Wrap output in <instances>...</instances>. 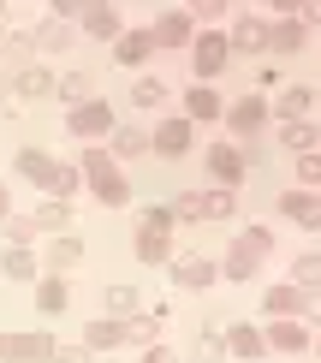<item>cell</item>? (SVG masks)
<instances>
[{"instance_id":"cell-39","label":"cell","mask_w":321,"mask_h":363,"mask_svg":"<svg viewBox=\"0 0 321 363\" xmlns=\"http://www.w3.org/2000/svg\"><path fill=\"white\" fill-rule=\"evenodd\" d=\"M315 280H321V256H303V262H298V286L315 292Z\"/></svg>"},{"instance_id":"cell-11","label":"cell","mask_w":321,"mask_h":363,"mask_svg":"<svg viewBox=\"0 0 321 363\" xmlns=\"http://www.w3.org/2000/svg\"><path fill=\"white\" fill-rule=\"evenodd\" d=\"M268 48H274V54H298V48H310V24H303V18L268 24Z\"/></svg>"},{"instance_id":"cell-3","label":"cell","mask_w":321,"mask_h":363,"mask_svg":"<svg viewBox=\"0 0 321 363\" xmlns=\"http://www.w3.org/2000/svg\"><path fill=\"white\" fill-rule=\"evenodd\" d=\"M268 245H274V238L262 233V226L238 233V238H232V256H226V268H220V274H226V280H256V274H262V256H268Z\"/></svg>"},{"instance_id":"cell-46","label":"cell","mask_w":321,"mask_h":363,"mask_svg":"<svg viewBox=\"0 0 321 363\" xmlns=\"http://www.w3.org/2000/svg\"><path fill=\"white\" fill-rule=\"evenodd\" d=\"M6 96H12V78H0V101H6Z\"/></svg>"},{"instance_id":"cell-9","label":"cell","mask_w":321,"mask_h":363,"mask_svg":"<svg viewBox=\"0 0 321 363\" xmlns=\"http://www.w3.org/2000/svg\"><path fill=\"white\" fill-rule=\"evenodd\" d=\"M262 48H268V24L256 18V12H244L238 30L226 36V54H262Z\"/></svg>"},{"instance_id":"cell-25","label":"cell","mask_w":321,"mask_h":363,"mask_svg":"<svg viewBox=\"0 0 321 363\" xmlns=\"http://www.w3.org/2000/svg\"><path fill=\"white\" fill-rule=\"evenodd\" d=\"M0 274L6 280H36V256H30L24 245H12L6 256H0Z\"/></svg>"},{"instance_id":"cell-8","label":"cell","mask_w":321,"mask_h":363,"mask_svg":"<svg viewBox=\"0 0 321 363\" xmlns=\"http://www.w3.org/2000/svg\"><path fill=\"white\" fill-rule=\"evenodd\" d=\"M196 78H220V66H226V60H232V54H226V36H220V30H203V42H196Z\"/></svg>"},{"instance_id":"cell-36","label":"cell","mask_w":321,"mask_h":363,"mask_svg":"<svg viewBox=\"0 0 321 363\" xmlns=\"http://www.w3.org/2000/svg\"><path fill=\"white\" fill-rule=\"evenodd\" d=\"M0 60H6V66H30V36H0Z\"/></svg>"},{"instance_id":"cell-32","label":"cell","mask_w":321,"mask_h":363,"mask_svg":"<svg viewBox=\"0 0 321 363\" xmlns=\"http://www.w3.org/2000/svg\"><path fill=\"white\" fill-rule=\"evenodd\" d=\"M131 101H137V108H161V101H167V84H161V78H137V84H131Z\"/></svg>"},{"instance_id":"cell-38","label":"cell","mask_w":321,"mask_h":363,"mask_svg":"<svg viewBox=\"0 0 321 363\" xmlns=\"http://www.w3.org/2000/svg\"><path fill=\"white\" fill-rule=\"evenodd\" d=\"M155 322H161V310H155V315H131V322H125V340H155Z\"/></svg>"},{"instance_id":"cell-1","label":"cell","mask_w":321,"mask_h":363,"mask_svg":"<svg viewBox=\"0 0 321 363\" xmlns=\"http://www.w3.org/2000/svg\"><path fill=\"white\" fill-rule=\"evenodd\" d=\"M18 173L30 179V185H42V191L54 196V203H66L72 185H78V173H72L66 161H54L48 149H24V155H18Z\"/></svg>"},{"instance_id":"cell-24","label":"cell","mask_w":321,"mask_h":363,"mask_svg":"<svg viewBox=\"0 0 321 363\" xmlns=\"http://www.w3.org/2000/svg\"><path fill=\"white\" fill-rule=\"evenodd\" d=\"M185 113H191V119H203V125H208V119H220V96H214L208 84H196L191 96H185Z\"/></svg>"},{"instance_id":"cell-5","label":"cell","mask_w":321,"mask_h":363,"mask_svg":"<svg viewBox=\"0 0 321 363\" xmlns=\"http://www.w3.org/2000/svg\"><path fill=\"white\" fill-rule=\"evenodd\" d=\"M54 334H0V363H48Z\"/></svg>"},{"instance_id":"cell-6","label":"cell","mask_w":321,"mask_h":363,"mask_svg":"<svg viewBox=\"0 0 321 363\" xmlns=\"http://www.w3.org/2000/svg\"><path fill=\"white\" fill-rule=\"evenodd\" d=\"M113 125H119V119H113L107 101H84V108H72V131L89 138V143H96V138H113Z\"/></svg>"},{"instance_id":"cell-42","label":"cell","mask_w":321,"mask_h":363,"mask_svg":"<svg viewBox=\"0 0 321 363\" xmlns=\"http://www.w3.org/2000/svg\"><path fill=\"white\" fill-rule=\"evenodd\" d=\"M298 179H303V191H315V179H321V161H315V155H303V167H298Z\"/></svg>"},{"instance_id":"cell-17","label":"cell","mask_w":321,"mask_h":363,"mask_svg":"<svg viewBox=\"0 0 321 363\" xmlns=\"http://www.w3.org/2000/svg\"><path fill=\"white\" fill-rule=\"evenodd\" d=\"M262 345H274V352H303V345H310V328H298V322H274L268 334H262Z\"/></svg>"},{"instance_id":"cell-20","label":"cell","mask_w":321,"mask_h":363,"mask_svg":"<svg viewBox=\"0 0 321 363\" xmlns=\"http://www.w3.org/2000/svg\"><path fill=\"white\" fill-rule=\"evenodd\" d=\"M286 215H292L298 226H321V203H315V191H286Z\"/></svg>"},{"instance_id":"cell-23","label":"cell","mask_w":321,"mask_h":363,"mask_svg":"<svg viewBox=\"0 0 321 363\" xmlns=\"http://www.w3.org/2000/svg\"><path fill=\"white\" fill-rule=\"evenodd\" d=\"M310 108H315V89L310 84H292L280 96V119H292V125H298V119H310Z\"/></svg>"},{"instance_id":"cell-27","label":"cell","mask_w":321,"mask_h":363,"mask_svg":"<svg viewBox=\"0 0 321 363\" xmlns=\"http://www.w3.org/2000/svg\"><path fill=\"white\" fill-rule=\"evenodd\" d=\"M226 352H232V357H262L268 352V345H262V334H256V328H232V334H226Z\"/></svg>"},{"instance_id":"cell-4","label":"cell","mask_w":321,"mask_h":363,"mask_svg":"<svg viewBox=\"0 0 321 363\" xmlns=\"http://www.w3.org/2000/svg\"><path fill=\"white\" fill-rule=\"evenodd\" d=\"M137 256L143 262H167L173 256V220H167V208H143V220H137Z\"/></svg>"},{"instance_id":"cell-13","label":"cell","mask_w":321,"mask_h":363,"mask_svg":"<svg viewBox=\"0 0 321 363\" xmlns=\"http://www.w3.org/2000/svg\"><path fill=\"white\" fill-rule=\"evenodd\" d=\"M149 42H161V48H185V42H191V12H161V24L149 30Z\"/></svg>"},{"instance_id":"cell-34","label":"cell","mask_w":321,"mask_h":363,"mask_svg":"<svg viewBox=\"0 0 321 363\" xmlns=\"http://www.w3.org/2000/svg\"><path fill=\"white\" fill-rule=\"evenodd\" d=\"M167 220H203V191H185V196H173Z\"/></svg>"},{"instance_id":"cell-22","label":"cell","mask_w":321,"mask_h":363,"mask_svg":"<svg viewBox=\"0 0 321 363\" xmlns=\"http://www.w3.org/2000/svg\"><path fill=\"white\" fill-rule=\"evenodd\" d=\"M84 30H89V36H101V42H113L125 24H119L113 6H84Z\"/></svg>"},{"instance_id":"cell-14","label":"cell","mask_w":321,"mask_h":363,"mask_svg":"<svg viewBox=\"0 0 321 363\" xmlns=\"http://www.w3.org/2000/svg\"><path fill=\"white\" fill-rule=\"evenodd\" d=\"M173 274H179V286H191V292H203V286H214V274H220V268H214L208 256L196 250V256H179V268H173Z\"/></svg>"},{"instance_id":"cell-26","label":"cell","mask_w":321,"mask_h":363,"mask_svg":"<svg viewBox=\"0 0 321 363\" xmlns=\"http://www.w3.org/2000/svg\"><path fill=\"white\" fill-rule=\"evenodd\" d=\"M12 89L18 96H54V78L42 66H24V72H12Z\"/></svg>"},{"instance_id":"cell-12","label":"cell","mask_w":321,"mask_h":363,"mask_svg":"<svg viewBox=\"0 0 321 363\" xmlns=\"http://www.w3.org/2000/svg\"><path fill=\"white\" fill-rule=\"evenodd\" d=\"M262 304H268V315H286V322H292L298 310H310V304H315V292H303V286H274Z\"/></svg>"},{"instance_id":"cell-29","label":"cell","mask_w":321,"mask_h":363,"mask_svg":"<svg viewBox=\"0 0 321 363\" xmlns=\"http://www.w3.org/2000/svg\"><path fill=\"white\" fill-rule=\"evenodd\" d=\"M72 36H78V30H72V24H60V18H48V24H42V36H36V48H48V54H60V48H72Z\"/></svg>"},{"instance_id":"cell-33","label":"cell","mask_w":321,"mask_h":363,"mask_svg":"<svg viewBox=\"0 0 321 363\" xmlns=\"http://www.w3.org/2000/svg\"><path fill=\"white\" fill-rule=\"evenodd\" d=\"M113 149H119V155H143V149H149V131H137V125H113Z\"/></svg>"},{"instance_id":"cell-45","label":"cell","mask_w":321,"mask_h":363,"mask_svg":"<svg viewBox=\"0 0 321 363\" xmlns=\"http://www.w3.org/2000/svg\"><path fill=\"white\" fill-rule=\"evenodd\" d=\"M12 215V196H6V185H0V220H6Z\"/></svg>"},{"instance_id":"cell-37","label":"cell","mask_w":321,"mask_h":363,"mask_svg":"<svg viewBox=\"0 0 321 363\" xmlns=\"http://www.w3.org/2000/svg\"><path fill=\"white\" fill-rule=\"evenodd\" d=\"M107 310H113V315H131V310H137V292H131V286H107Z\"/></svg>"},{"instance_id":"cell-18","label":"cell","mask_w":321,"mask_h":363,"mask_svg":"<svg viewBox=\"0 0 321 363\" xmlns=\"http://www.w3.org/2000/svg\"><path fill=\"white\" fill-rule=\"evenodd\" d=\"M119 340H125V322H113V315H101V322L84 328V345H89V352H113Z\"/></svg>"},{"instance_id":"cell-30","label":"cell","mask_w":321,"mask_h":363,"mask_svg":"<svg viewBox=\"0 0 321 363\" xmlns=\"http://www.w3.org/2000/svg\"><path fill=\"white\" fill-rule=\"evenodd\" d=\"M286 149H292V155H315V125H310V119L286 125Z\"/></svg>"},{"instance_id":"cell-44","label":"cell","mask_w":321,"mask_h":363,"mask_svg":"<svg viewBox=\"0 0 321 363\" xmlns=\"http://www.w3.org/2000/svg\"><path fill=\"white\" fill-rule=\"evenodd\" d=\"M143 363H173V352H161V345H149V357Z\"/></svg>"},{"instance_id":"cell-19","label":"cell","mask_w":321,"mask_h":363,"mask_svg":"<svg viewBox=\"0 0 321 363\" xmlns=\"http://www.w3.org/2000/svg\"><path fill=\"white\" fill-rule=\"evenodd\" d=\"M72 220H78V215H72V203H42L36 215H30V226H36V233H54V238L66 233Z\"/></svg>"},{"instance_id":"cell-41","label":"cell","mask_w":321,"mask_h":363,"mask_svg":"<svg viewBox=\"0 0 321 363\" xmlns=\"http://www.w3.org/2000/svg\"><path fill=\"white\" fill-rule=\"evenodd\" d=\"M48 363H89V345H54Z\"/></svg>"},{"instance_id":"cell-16","label":"cell","mask_w":321,"mask_h":363,"mask_svg":"<svg viewBox=\"0 0 321 363\" xmlns=\"http://www.w3.org/2000/svg\"><path fill=\"white\" fill-rule=\"evenodd\" d=\"M149 143H155L161 155H185V149H191V119H167V125H155Z\"/></svg>"},{"instance_id":"cell-2","label":"cell","mask_w":321,"mask_h":363,"mask_svg":"<svg viewBox=\"0 0 321 363\" xmlns=\"http://www.w3.org/2000/svg\"><path fill=\"white\" fill-rule=\"evenodd\" d=\"M84 179H89V191H96L107 208L131 203V179H125V167H119L113 155H101V149H89V155H84Z\"/></svg>"},{"instance_id":"cell-15","label":"cell","mask_w":321,"mask_h":363,"mask_svg":"<svg viewBox=\"0 0 321 363\" xmlns=\"http://www.w3.org/2000/svg\"><path fill=\"white\" fill-rule=\"evenodd\" d=\"M149 48H155V42H149V30H119V36H113L119 66H143V60H149Z\"/></svg>"},{"instance_id":"cell-47","label":"cell","mask_w":321,"mask_h":363,"mask_svg":"<svg viewBox=\"0 0 321 363\" xmlns=\"http://www.w3.org/2000/svg\"><path fill=\"white\" fill-rule=\"evenodd\" d=\"M0 18H6V12H0Z\"/></svg>"},{"instance_id":"cell-10","label":"cell","mask_w":321,"mask_h":363,"mask_svg":"<svg viewBox=\"0 0 321 363\" xmlns=\"http://www.w3.org/2000/svg\"><path fill=\"white\" fill-rule=\"evenodd\" d=\"M208 173L232 191V185H244V155H238L232 143H214V149H208Z\"/></svg>"},{"instance_id":"cell-21","label":"cell","mask_w":321,"mask_h":363,"mask_svg":"<svg viewBox=\"0 0 321 363\" xmlns=\"http://www.w3.org/2000/svg\"><path fill=\"white\" fill-rule=\"evenodd\" d=\"M60 101H72V108H84V101H96V72H72V78H60Z\"/></svg>"},{"instance_id":"cell-7","label":"cell","mask_w":321,"mask_h":363,"mask_svg":"<svg viewBox=\"0 0 321 363\" xmlns=\"http://www.w3.org/2000/svg\"><path fill=\"white\" fill-rule=\"evenodd\" d=\"M226 125H232V138L256 143V131L268 125V108H262L256 96H244V101H232V108H226Z\"/></svg>"},{"instance_id":"cell-40","label":"cell","mask_w":321,"mask_h":363,"mask_svg":"<svg viewBox=\"0 0 321 363\" xmlns=\"http://www.w3.org/2000/svg\"><path fill=\"white\" fill-rule=\"evenodd\" d=\"M196 352H203V357H220V352H226V340L214 334V328H203V334H196Z\"/></svg>"},{"instance_id":"cell-31","label":"cell","mask_w":321,"mask_h":363,"mask_svg":"<svg viewBox=\"0 0 321 363\" xmlns=\"http://www.w3.org/2000/svg\"><path fill=\"white\" fill-rule=\"evenodd\" d=\"M232 215H238L232 191H208V196H203V220H232Z\"/></svg>"},{"instance_id":"cell-35","label":"cell","mask_w":321,"mask_h":363,"mask_svg":"<svg viewBox=\"0 0 321 363\" xmlns=\"http://www.w3.org/2000/svg\"><path fill=\"white\" fill-rule=\"evenodd\" d=\"M78 256H84V245H78V238H54V250H48V268L60 274V268H72Z\"/></svg>"},{"instance_id":"cell-43","label":"cell","mask_w":321,"mask_h":363,"mask_svg":"<svg viewBox=\"0 0 321 363\" xmlns=\"http://www.w3.org/2000/svg\"><path fill=\"white\" fill-rule=\"evenodd\" d=\"M0 226H6V238H12V245H24V238L36 233V226H30V220H0Z\"/></svg>"},{"instance_id":"cell-28","label":"cell","mask_w":321,"mask_h":363,"mask_svg":"<svg viewBox=\"0 0 321 363\" xmlns=\"http://www.w3.org/2000/svg\"><path fill=\"white\" fill-rule=\"evenodd\" d=\"M36 304L48 310V315H60V310L72 304V292H66V280H60V274H54V280H42V286H36Z\"/></svg>"}]
</instances>
